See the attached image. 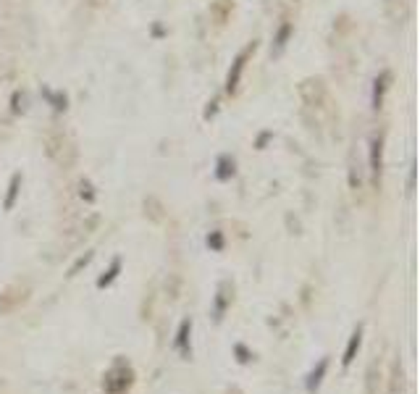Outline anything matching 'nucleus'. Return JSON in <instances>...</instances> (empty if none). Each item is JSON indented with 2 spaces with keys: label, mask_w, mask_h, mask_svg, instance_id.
<instances>
[{
  "label": "nucleus",
  "mask_w": 420,
  "mask_h": 394,
  "mask_svg": "<svg viewBox=\"0 0 420 394\" xmlns=\"http://www.w3.org/2000/svg\"><path fill=\"white\" fill-rule=\"evenodd\" d=\"M134 384V368L126 357H116L105 376H103V392L105 394H126Z\"/></svg>",
  "instance_id": "f257e3e1"
},
{
  "label": "nucleus",
  "mask_w": 420,
  "mask_h": 394,
  "mask_svg": "<svg viewBox=\"0 0 420 394\" xmlns=\"http://www.w3.org/2000/svg\"><path fill=\"white\" fill-rule=\"evenodd\" d=\"M255 50H258V42L252 39V42H247V45L237 53V58L231 61V69H229V74H226V82H223V95H231V98H234V95L239 92L244 69H247V63H250L252 56H255Z\"/></svg>",
  "instance_id": "f03ea898"
},
{
  "label": "nucleus",
  "mask_w": 420,
  "mask_h": 394,
  "mask_svg": "<svg viewBox=\"0 0 420 394\" xmlns=\"http://www.w3.org/2000/svg\"><path fill=\"white\" fill-rule=\"evenodd\" d=\"M368 174L370 184L379 189L381 174H383V132H376L368 142Z\"/></svg>",
  "instance_id": "7ed1b4c3"
},
{
  "label": "nucleus",
  "mask_w": 420,
  "mask_h": 394,
  "mask_svg": "<svg viewBox=\"0 0 420 394\" xmlns=\"http://www.w3.org/2000/svg\"><path fill=\"white\" fill-rule=\"evenodd\" d=\"M291 37H294V24L289 19H284L273 32V39H270V58H281L289 48Z\"/></svg>",
  "instance_id": "20e7f679"
},
{
  "label": "nucleus",
  "mask_w": 420,
  "mask_h": 394,
  "mask_svg": "<svg viewBox=\"0 0 420 394\" xmlns=\"http://www.w3.org/2000/svg\"><path fill=\"white\" fill-rule=\"evenodd\" d=\"M231 303H234V286H231V281H221L218 292L213 297V310H210L216 324L223 321V315H226V310L231 307Z\"/></svg>",
  "instance_id": "39448f33"
},
{
  "label": "nucleus",
  "mask_w": 420,
  "mask_h": 394,
  "mask_svg": "<svg viewBox=\"0 0 420 394\" xmlns=\"http://www.w3.org/2000/svg\"><path fill=\"white\" fill-rule=\"evenodd\" d=\"M389 87H391V71L389 69L379 71L376 79H373V89H370V106H373V110L383 108V100H386Z\"/></svg>",
  "instance_id": "423d86ee"
},
{
  "label": "nucleus",
  "mask_w": 420,
  "mask_h": 394,
  "mask_svg": "<svg viewBox=\"0 0 420 394\" xmlns=\"http://www.w3.org/2000/svg\"><path fill=\"white\" fill-rule=\"evenodd\" d=\"M173 350L181 355V357H190L192 355V318H184L176 329V336H173Z\"/></svg>",
  "instance_id": "0eeeda50"
},
{
  "label": "nucleus",
  "mask_w": 420,
  "mask_h": 394,
  "mask_svg": "<svg viewBox=\"0 0 420 394\" xmlns=\"http://www.w3.org/2000/svg\"><path fill=\"white\" fill-rule=\"evenodd\" d=\"M213 177L218 179V182H231V179L237 177V158L231 155V153H221V155L216 158Z\"/></svg>",
  "instance_id": "6e6552de"
},
{
  "label": "nucleus",
  "mask_w": 420,
  "mask_h": 394,
  "mask_svg": "<svg viewBox=\"0 0 420 394\" xmlns=\"http://www.w3.org/2000/svg\"><path fill=\"white\" fill-rule=\"evenodd\" d=\"M326 374H329V357H320L318 365H315L310 374H308V379H305V389L310 394H315L320 389V384H323Z\"/></svg>",
  "instance_id": "1a4fd4ad"
},
{
  "label": "nucleus",
  "mask_w": 420,
  "mask_h": 394,
  "mask_svg": "<svg viewBox=\"0 0 420 394\" xmlns=\"http://www.w3.org/2000/svg\"><path fill=\"white\" fill-rule=\"evenodd\" d=\"M42 98H45V103H48L55 113H66V108H69V98H66V92H63V89L42 87Z\"/></svg>",
  "instance_id": "9d476101"
},
{
  "label": "nucleus",
  "mask_w": 420,
  "mask_h": 394,
  "mask_svg": "<svg viewBox=\"0 0 420 394\" xmlns=\"http://www.w3.org/2000/svg\"><path fill=\"white\" fill-rule=\"evenodd\" d=\"M21 184H24V177H21L19 171L11 177L8 182V189H6V197H3V210H13V205H16V200H19L21 195Z\"/></svg>",
  "instance_id": "9b49d317"
},
{
  "label": "nucleus",
  "mask_w": 420,
  "mask_h": 394,
  "mask_svg": "<svg viewBox=\"0 0 420 394\" xmlns=\"http://www.w3.org/2000/svg\"><path fill=\"white\" fill-rule=\"evenodd\" d=\"M360 347H362V326H357V329L352 331L347 347H344V357H341V365H352V363H355V357H357V352H360Z\"/></svg>",
  "instance_id": "f8f14e48"
},
{
  "label": "nucleus",
  "mask_w": 420,
  "mask_h": 394,
  "mask_svg": "<svg viewBox=\"0 0 420 394\" xmlns=\"http://www.w3.org/2000/svg\"><path fill=\"white\" fill-rule=\"evenodd\" d=\"M121 268H124V263H121V258H113V263H110V268L105 271V274L98 279V289H105V286H110L116 279L121 276Z\"/></svg>",
  "instance_id": "ddd939ff"
},
{
  "label": "nucleus",
  "mask_w": 420,
  "mask_h": 394,
  "mask_svg": "<svg viewBox=\"0 0 420 394\" xmlns=\"http://www.w3.org/2000/svg\"><path fill=\"white\" fill-rule=\"evenodd\" d=\"M205 245H208L210 253H223V250H226V234L216 229V231H210V234L205 236Z\"/></svg>",
  "instance_id": "4468645a"
},
{
  "label": "nucleus",
  "mask_w": 420,
  "mask_h": 394,
  "mask_svg": "<svg viewBox=\"0 0 420 394\" xmlns=\"http://www.w3.org/2000/svg\"><path fill=\"white\" fill-rule=\"evenodd\" d=\"M27 103H29V100H27V92H24V89H16V92L11 95V113H13V116L27 113Z\"/></svg>",
  "instance_id": "2eb2a0df"
},
{
  "label": "nucleus",
  "mask_w": 420,
  "mask_h": 394,
  "mask_svg": "<svg viewBox=\"0 0 420 394\" xmlns=\"http://www.w3.org/2000/svg\"><path fill=\"white\" fill-rule=\"evenodd\" d=\"M79 197L84 203H95V200H98V192H95L90 179H81L79 182Z\"/></svg>",
  "instance_id": "dca6fc26"
},
{
  "label": "nucleus",
  "mask_w": 420,
  "mask_h": 394,
  "mask_svg": "<svg viewBox=\"0 0 420 394\" xmlns=\"http://www.w3.org/2000/svg\"><path fill=\"white\" fill-rule=\"evenodd\" d=\"M234 355H237V360H239L242 365H247V363H252V360H255V352H252L247 345H242V342H237V345H234Z\"/></svg>",
  "instance_id": "f3484780"
},
{
  "label": "nucleus",
  "mask_w": 420,
  "mask_h": 394,
  "mask_svg": "<svg viewBox=\"0 0 420 394\" xmlns=\"http://www.w3.org/2000/svg\"><path fill=\"white\" fill-rule=\"evenodd\" d=\"M218 108H221V95L218 98L208 100V106H205V110H202V118H205V121H213L216 113H218Z\"/></svg>",
  "instance_id": "a211bd4d"
},
{
  "label": "nucleus",
  "mask_w": 420,
  "mask_h": 394,
  "mask_svg": "<svg viewBox=\"0 0 420 394\" xmlns=\"http://www.w3.org/2000/svg\"><path fill=\"white\" fill-rule=\"evenodd\" d=\"M92 258H95V255H92V253H84V255H81V258H77V263H74V266L69 268V276H77V274H79V271H81V268H87V266H90V260H92Z\"/></svg>",
  "instance_id": "6ab92c4d"
},
{
  "label": "nucleus",
  "mask_w": 420,
  "mask_h": 394,
  "mask_svg": "<svg viewBox=\"0 0 420 394\" xmlns=\"http://www.w3.org/2000/svg\"><path fill=\"white\" fill-rule=\"evenodd\" d=\"M270 142H273V132H270V129H263L261 134L255 137V148H258V150H265V148L270 145Z\"/></svg>",
  "instance_id": "aec40b11"
},
{
  "label": "nucleus",
  "mask_w": 420,
  "mask_h": 394,
  "mask_svg": "<svg viewBox=\"0 0 420 394\" xmlns=\"http://www.w3.org/2000/svg\"><path fill=\"white\" fill-rule=\"evenodd\" d=\"M166 34H169V32H166V27H163L160 21H158V24H152V37H155V39H163Z\"/></svg>",
  "instance_id": "412c9836"
},
{
  "label": "nucleus",
  "mask_w": 420,
  "mask_h": 394,
  "mask_svg": "<svg viewBox=\"0 0 420 394\" xmlns=\"http://www.w3.org/2000/svg\"><path fill=\"white\" fill-rule=\"evenodd\" d=\"M412 187H415V168H410V177H407V189H410V192Z\"/></svg>",
  "instance_id": "4be33fe9"
}]
</instances>
